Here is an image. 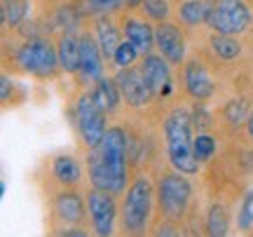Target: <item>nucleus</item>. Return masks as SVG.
Here are the masks:
<instances>
[{"mask_svg":"<svg viewBox=\"0 0 253 237\" xmlns=\"http://www.w3.org/2000/svg\"><path fill=\"white\" fill-rule=\"evenodd\" d=\"M190 113L183 108H176L164 122L167 146H169V160L173 169L181 174H195L199 169V160L195 155V141L190 134Z\"/></svg>","mask_w":253,"mask_h":237,"instance_id":"obj_1","label":"nucleus"},{"mask_svg":"<svg viewBox=\"0 0 253 237\" xmlns=\"http://www.w3.org/2000/svg\"><path fill=\"white\" fill-rule=\"evenodd\" d=\"M150 209H153V186L148 179L138 176L131 188L126 190L125 211H122V221H125V230L131 235H141L148 228V219H150Z\"/></svg>","mask_w":253,"mask_h":237,"instance_id":"obj_2","label":"nucleus"},{"mask_svg":"<svg viewBox=\"0 0 253 237\" xmlns=\"http://www.w3.org/2000/svg\"><path fill=\"white\" fill-rule=\"evenodd\" d=\"M103 160L110 172V192L118 195L126 186V137L120 127L106 129V137L99 143Z\"/></svg>","mask_w":253,"mask_h":237,"instance_id":"obj_3","label":"nucleus"},{"mask_svg":"<svg viewBox=\"0 0 253 237\" xmlns=\"http://www.w3.org/2000/svg\"><path fill=\"white\" fill-rule=\"evenodd\" d=\"M78 132L84 146H99L103 137H106V110L101 108L94 94H82L78 99Z\"/></svg>","mask_w":253,"mask_h":237,"instance_id":"obj_4","label":"nucleus"},{"mask_svg":"<svg viewBox=\"0 0 253 237\" xmlns=\"http://www.w3.org/2000/svg\"><path fill=\"white\" fill-rule=\"evenodd\" d=\"M209 26L216 33H242L251 21V12L246 9L242 0H218L209 12Z\"/></svg>","mask_w":253,"mask_h":237,"instance_id":"obj_5","label":"nucleus"},{"mask_svg":"<svg viewBox=\"0 0 253 237\" xmlns=\"http://www.w3.org/2000/svg\"><path fill=\"white\" fill-rule=\"evenodd\" d=\"M190 195H192V188H190L188 179L181 172L167 174L162 181H160V190H157L160 207H162L164 216L167 219H181L183 214H185Z\"/></svg>","mask_w":253,"mask_h":237,"instance_id":"obj_6","label":"nucleus"},{"mask_svg":"<svg viewBox=\"0 0 253 237\" xmlns=\"http://www.w3.org/2000/svg\"><path fill=\"white\" fill-rule=\"evenodd\" d=\"M19 66L33 75H49L56 68L59 52L45 40H28L17 49Z\"/></svg>","mask_w":253,"mask_h":237,"instance_id":"obj_7","label":"nucleus"},{"mask_svg":"<svg viewBox=\"0 0 253 237\" xmlns=\"http://www.w3.org/2000/svg\"><path fill=\"white\" fill-rule=\"evenodd\" d=\"M87 209H89V216H91V223H94L96 235L108 237L110 233H113L115 211H118L115 200H113V192L94 188V192H89V197H87Z\"/></svg>","mask_w":253,"mask_h":237,"instance_id":"obj_8","label":"nucleus"},{"mask_svg":"<svg viewBox=\"0 0 253 237\" xmlns=\"http://www.w3.org/2000/svg\"><path fill=\"white\" fill-rule=\"evenodd\" d=\"M115 82H118L122 99H125L129 106H134V108H141V106H145L148 101L153 99V92H150V87H148V82H145L141 71L120 68Z\"/></svg>","mask_w":253,"mask_h":237,"instance_id":"obj_9","label":"nucleus"},{"mask_svg":"<svg viewBox=\"0 0 253 237\" xmlns=\"http://www.w3.org/2000/svg\"><path fill=\"white\" fill-rule=\"evenodd\" d=\"M103 52L89 36L80 38V68L78 73L84 82H96L103 78Z\"/></svg>","mask_w":253,"mask_h":237,"instance_id":"obj_10","label":"nucleus"},{"mask_svg":"<svg viewBox=\"0 0 253 237\" xmlns=\"http://www.w3.org/2000/svg\"><path fill=\"white\" fill-rule=\"evenodd\" d=\"M141 73H143L148 87L153 92V96H167L171 92V75H169V66L167 61H162V56L148 54L143 59V66H141Z\"/></svg>","mask_w":253,"mask_h":237,"instance_id":"obj_11","label":"nucleus"},{"mask_svg":"<svg viewBox=\"0 0 253 237\" xmlns=\"http://www.w3.org/2000/svg\"><path fill=\"white\" fill-rule=\"evenodd\" d=\"M155 45L160 47L169 64H181L185 56V40L173 24H160V28L155 31Z\"/></svg>","mask_w":253,"mask_h":237,"instance_id":"obj_12","label":"nucleus"},{"mask_svg":"<svg viewBox=\"0 0 253 237\" xmlns=\"http://www.w3.org/2000/svg\"><path fill=\"white\" fill-rule=\"evenodd\" d=\"M183 78H185V90L192 99H209L213 94V80H211V73L207 71V66L199 64L197 59H192L185 64V71H183Z\"/></svg>","mask_w":253,"mask_h":237,"instance_id":"obj_13","label":"nucleus"},{"mask_svg":"<svg viewBox=\"0 0 253 237\" xmlns=\"http://www.w3.org/2000/svg\"><path fill=\"white\" fill-rule=\"evenodd\" d=\"M125 36L129 43H134V47L141 52V54H148L155 45V33L153 28L143 24V21H138V19H129L125 26Z\"/></svg>","mask_w":253,"mask_h":237,"instance_id":"obj_14","label":"nucleus"},{"mask_svg":"<svg viewBox=\"0 0 253 237\" xmlns=\"http://www.w3.org/2000/svg\"><path fill=\"white\" fill-rule=\"evenodd\" d=\"M54 209L59 214V219L66 221V223H78V221L84 216V204H82V197L78 192L66 190L61 192L54 202Z\"/></svg>","mask_w":253,"mask_h":237,"instance_id":"obj_15","label":"nucleus"},{"mask_svg":"<svg viewBox=\"0 0 253 237\" xmlns=\"http://www.w3.org/2000/svg\"><path fill=\"white\" fill-rule=\"evenodd\" d=\"M96 43H99L103 56H106L108 61H113V56H115V52H118V47L122 40H120L118 28L113 26L106 17H101L99 21H96Z\"/></svg>","mask_w":253,"mask_h":237,"instance_id":"obj_16","label":"nucleus"},{"mask_svg":"<svg viewBox=\"0 0 253 237\" xmlns=\"http://www.w3.org/2000/svg\"><path fill=\"white\" fill-rule=\"evenodd\" d=\"M56 52H59V64H61L63 71L75 73V71L80 68V40L73 36V33L61 38Z\"/></svg>","mask_w":253,"mask_h":237,"instance_id":"obj_17","label":"nucleus"},{"mask_svg":"<svg viewBox=\"0 0 253 237\" xmlns=\"http://www.w3.org/2000/svg\"><path fill=\"white\" fill-rule=\"evenodd\" d=\"M94 99H96V103H99L101 108L106 110H115L118 108L120 99H122V94H120V87L115 80H110V78H99L96 80V87H94Z\"/></svg>","mask_w":253,"mask_h":237,"instance_id":"obj_18","label":"nucleus"},{"mask_svg":"<svg viewBox=\"0 0 253 237\" xmlns=\"http://www.w3.org/2000/svg\"><path fill=\"white\" fill-rule=\"evenodd\" d=\"M89 179H91V183H94V188L110 190V172H108L106 160H103L101 146H94L89 153Z\"/></svg>","mask_w":253,"mask_h":237,"instance_id":"obj_19","label":"nucleus"},{"mask_svg":"<svg viewBox=\"0 0 253 237\" xmlns=\"http://www.w3.org/2000/svg\"><path fill=\"white\" fill-rule=\"evenodd\" d=\"M54 176L61 183H66V186H73V183L80 181V176H82L80 164L68 155H59L54 160Z\"/></svg>","mask_w":253,"mask_h":237,"instance_id":"obj_20","label":"nucleus"},{"mask_svg":"<svg viewBox=\"0 0 253 237\" xmlns=\"http://www.w3.org/2000/svg\"><path fill=\"white\" fill-rule=\"evenodd\" d=\"M209 12H211V7H209L207 2H202V0H188V2L181 5V9H178L181 21L188 24V26H197L202 21H207Z\"/></svg>","mask_w":253,"mask_h":237,"instance_id":"obj_21","label":"nucleus"},{"mask_svg":"<svg viewBox=\"0 0 253 237\" xmlns=\"http://www.w3.org/2000/svg\"><path fill=\"white\" fill-rule=\"evenodd\" d=\"M211 47H213V52H216L223 61H232V59H237L239 52H242V45H239L230 33H216L213 40H211Z\"/></svg>","mask_w":253,"mask_h":237,"instance_id":"obj_22","label":"nucleus"},{"mask_svg":"<svg viewBox=\"0 0 253 237\" xmlns=\"http://www.w3.org/2000/svg\"><path fill=\"white\" fill-rule=\"evenodd\" d=\"M28 2L26 0H2V21L7 26H19L21 19L26 17Z\"/></svg>","mask_w":253,"mask_h":237,"instance_id":"obj_23","label":"nucleus"},{"mask_svg":"<svg viewBox=\"0 0 253 237\" xmlns=\"http://www.w3.org/2000/svg\"><path fill=\"white\" fill-rule=\"evenodd\" d=\"M207 230L211 237H223L227 235V214L220 204H213L209 209V216H207Z\"/></svg>","mask_w":253,"mask_h":237,"instance_id":"obj_24","label":"nucleus"},{"mask_svg":"<svg viewBox=\"0 0 253 237\" xmlns=\"http://www.w3.org/2000/svg\"><path fill=\"white\" fill-rule=\"evenodd\" d=\"M225 118L230 125L239 127L244 120H249V101L246 99H232L225 106Z\"/></svg>","mask_w":253,"mask_h":237,"instance_id":"obj_25","label":"nucleus"},{"mask_svg":"<svg viewBox=\"0 0 253 237\" xmlns=\"http://www.w3.org/2000/svg\"><path fill=\"white\" fill-rule=\"evenodd\" d=\"M136 54H138V49L134 47V43H120L118 52H115V56H113V64L120 66V68H129V66L136 61Z\"/></svg>","mask_w":253,"mask_h":237,"instance_id":"obj_26","label":"nucleus"},{"mask_svg":"<svg viewBox=\"0 0 253 237\" xmlns=\"http://www.w3.org/2000/svg\"><path fill=\"white\" fill-rule=\"evenodd\" d=\"M192 146H195V155H197L199 162L211 160V155L216 153V141H213V137H209V134H199Z\"/></svg>","mask_w":253,"mask_h":237,"instance_id":"obj_27","label":"nucleus"},{"mask_svg":"<svg viewBox=\"0 0 253 237\" xmlns=\"http://www.w3.org/2000/svg\"><path fill=\"white\" fill-rule=\"evenodd\" d=\"M239 228H253V190H249L242 200V211H239Z\"/></svg>","mask_w":253,"mask_h":237,"instance_id":"obj_28","label":"nucleus"},{"mask_svg":"<svg viewBox=\"0 0 253 237\" xmlns=\"http://www.w3.org/2000/svg\"><path fill=\"white\" fill-rule=\"evenodd\" d=\"M120 2H122V0H87V9L94 12V14H106V12L118 9Z\"/></svg>","mask_w":253,"mask_h":237,"instance_id":"obj_29","label":"nucleus"},{"mask_svg":"<svg viewBox=\"0 0 253 237\" xmlns=\"http://www.w3.org/2000/svg\"><path fill=\"white\" fill-rule=\"evenodd\" d=\"M143 7H145V12H148L150 17L160 19V21L169 14V7H167V2H164V0H143Z\"/></svg>","mask_w":253,"mask_h":237,"instance_id":"obj_30","label":"nucleus"},{"mask_svg":"<svg viewBox=\"0 0 253 237\" xmlns=\"http://www.w3.org/2000/svg\"><path fill=\"white\" fill-rule=\"evenodd\" d=\"M0 82H2V92H0V99H9V82H12V80H9L7 75H2V80H0Z\"/></svg>","mask_w":253,"mask_h":237,"instance_id":"obj_31","label":"nucleus"},{"mask_svg":"<svg viewBox=\"0 0 253 237\" xmlns=\"http://www.w3.org/2000/svg\"><path fill=\"white\" fill-rule=\"evenodd\" d=\"M246 129H249V137L253 139V110L249 113V120H246Z\"/></svg>","mask_w":253,"mask_h":237,"instance_id":"obj_32","label":"nucleus"},{"mask_svg":"<svg viewBox=\"0 0 253 237\" xmlns=\"http://www.w3.org/2000/svg\"><path fill=\"white\" fill-rule=\"evenodd\" d=\"M63 235H78V237H84V233H82V230H78V228H73V230H66Z\"/></svg>","mask_w":253,"mask_h":237,"instance_id":"obj_33","label":"nucleus"},{"mask_svg":"<svg viewBox=\"0 0 253 237\" xmlns=\"http://www.w3.org/2000/svg\"><path fill=\"white\" fill-rule=\"evenodd\" d=\"M138 2H143V0H129V5H131V7H136Z\"/></svg>","mask_w":253,"mask_h":237,"instance_id":"obj_34","label":"nucleus"}]
</instances>
